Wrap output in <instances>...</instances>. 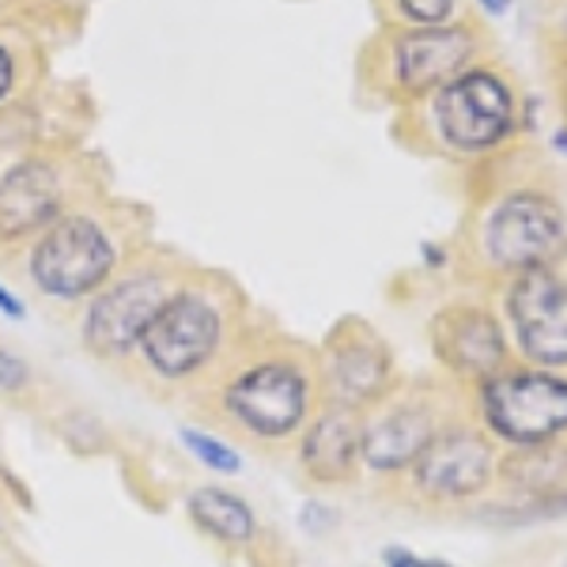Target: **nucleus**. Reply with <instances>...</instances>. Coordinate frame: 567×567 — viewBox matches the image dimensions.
Segmentation results:
<instances>
[{"label":"nucleus","mask_w":567,"mask_h":567,"mask_svg":"<svg viewBox=\"0 0 567 567\" xmlns=\"http://www.w3.org/2000/svg\"><path fill=\"white\" fill-rule=\"evenodd\" d=\"M432 122L439 141L458 155L496 152L518 122L511 80L492 65H473L432 99Z\"/></svg>","instance_id":"nucleus-1"},{"label":"nucleus","mask_w":567,"mask_h":567,"mask_svg":"<svg viewBox=\"0 0 567 567\" xmlns=\"http://www.w3.org/2000/svg\"><path fill=\"white\" fill-rule=\"evenodd\" d=\"M114 243L95 219L61 216L45 227L31 254V277L53 299H80L103 288L114 269Z\"/></svg>","instance_id":"nucleus-2"},{"label":"nucleus","mask_w":567,"mask_h":567,"mask_svg":"<svg viewBox=\"0 0 567 567\" xmlns=\"http://www.w3.org/2000/svg\"><path fill=\"white\" fill-rule=\"evenodd\" d=\"M224 337V318L200 291H171L141 337V352L163 379H186L213 363Z\"/></svg>","instance_id":"nucleus-3"},{"label":"nucleus","mask_w":567,"mask_h":567,"mask_svg":"<svg viewBox=\"0 0 567 567\" xmlns=\"http://www.w3.org/2000/svg\"><path fill=\"white\" fill-rule=\"evenodd\" d=\"M481 53V34L470 23L405 27L390 39L386 65L398 95H435L443 84L473 69Z\"/></svg>","instance_id":"nucleus-4"},{"label":"nucleus","mask_w":567,"mask_h":567,"mask_svg":"<svg viewBox=\"0 0 567 567\" xmlns=\"http://www.w3.org/2000/svg\"><path fill=\"white\" fill-rule=\"evenodd\" d=\"M484 246L499 269H548L567 250L564 213L542 194H511L492 208L488 224H484Z\"/></svg>","instance_id":"nucleus-5"},{"label":"nucleus","mask_w":567,"mask_h":567,"mask_svg":"<svg viewBox=\"0 0 567 567\" xmlns=\"http://www.w3.org/2000/svg\"><path fill=\"white\" fill-rule=\"evenodd\" d=\"M481 405L503 439L537 446L567 427V382L542 371H515L484 382Z\"/></svg>","instance_id":"nucleus-6"},{"label":"nucleus","mask_w":567,"mask_h":567,"mask_svg":"<svg viewBox=\"0 0 567 567\" xmlns=\"http://www.w3.org/2000/svg\"><path fill=\"white\" fill-rule=\"evenodd\" d=\"M224 405L254 435L280 439L303 424L310 405V382L296 363L265 360L235 374L231 386L224 390Z\"/></svg>","instance_id":"nucleus-7"},{"label":"nucleus","mask_w":567,"mask_h":567,"mask_svg":"<svg viewBox=\"0 0 567 567\" xmlns=\"http://www.w3.org/2000/svg\"><path fill=\"white\" fill-rule=\"evenodd\" d=\"M507 315L518 344L545 368L567 363V284L548 269L518 272L507 291Z\"/></svg>","instance_id":"nucleus-8"},{"label":"nucleus","mask_w":567,"mask_h":567,"mask_svg":"<svg viewBox=\"0 0 567 567\" xmlns=\"http://www.w3.org/2000/svg\"><path fill=\"white\" fill-rule=\"evenodd\" d=\"M163 299H167V291L155 277H125L122 284L106 288L103 296H95L84 318L87 349L103 355V360L136 352Z\"/></svg>","instance_id":"nucleus-9"},{"label":"nucleus","mask_w":567,"mask_h":567,"mask_svg":"<svg viewBox=\"0 0 567 567\" xmlns=\"http://www.w3.org/2000/svg\"><path fill=\"white\" fill-rule=\"evenodd\" d=\"M61 175L45 159H23L0 175V243H23L61 219Z\"/></svg>","instance_id":"nucleus-10"},{"label":"nucleus","mask_w":567,"mask_h":567,"mask_svg":"<svg viewBox=\"0 0 567 567\" xmlns=\"http://www.w3.org/2000/svg\"><path fill=\"white\" fill-rule=\"evenodd\" d=\"M492 477L488 443L473 432H443L432 435L424 454L413 462V481L420 492L439 499H458L481 492Z\"/></svg>","instance_id":"nucleus-11"},{"label":"nucleus","mask_w":567,"mask_h":567,"mask_svg":"<svg viewBox=\"0 0 567 567\" xmlns=\"http://www.w3.org/2000/svg\"><path fill=\"white\" fill-rule=\"evenodd\" d=\"M432 344L446 368L473 374V379H492L499 371L503 355H507L499 326L477 307L443 310L432 322Z\"/></svg>","instance_id":"nucleus-12"},{"label":"nucleus","mask_w":567,"mask_h":567,"mask_svg":"<svg viewBox=\"0 0 567 567\" xmlns=\"http://www.w3.org/2000/svg\"><path fill=\"white\" fill-rule=\"evenodd\" d=\"M390 386V360L386 349L363 329V333H349L333 344L329 355V393L337 405L363 409L379 401Z\"/></svg>","instance_id":"nucleus-13"},{"label":"nucleus","mask_w":567,"mask_h":567,"mask_svg":"<svg viewBox=\"0 0 567 567\" xmlns=\"http://www.w3.org/2000/svg\"><path fill=\"white\" fill-rule=\"evenodd\" d=\"M360 446H363V420L355 416V409L333 405L310 424L299 462H303V470L315 481L333 484L352 477L355 462H360Z\"/></svg>","instance_id":"nucleus-14"},{"label":"nucleus","mask_w":567,"mask_h":567,"mask_svg":"<svg viewBox=\"0 0 567 567\" xmlns=\"http://www.w3.org/2000/svg\"><path fill=\"white\" fill-rule=\"evenodd\" d=\"M432 416L427 409L416 405H401L386 413L374 424H363V446H360V458L379 473L390 470H405L413 465L424 446L432 443Z\"/></svg>","instance_id":"nucleus-15"},{"label":"nucleus","mask_w":567,"mask_h":567,"mask_svg":"<svg viewBox=\"0 0 567 567\" xmlns=\"http://www.w3.org/2000/svg\"><path fill=\"white\" fill-rule=\"evenodd\" d=\"M189 518L197 523V529H205L208 537L227 545H246L254 537V511L246 507V499H239L227 488H197L189 496Z\"/></svg>","instance_id":"nucleus-16"},{"label":"nucleus","mask_w":567,"mask_h":567,"mask_svg":"<svg viewBox=\"0 0 567 567\" xmlns=\"http://www.w3.org/2000/svg\"><path fill=\"white\" fill-rule=\"evenodd\" d=\"M503 481H507L511 488L529 492V496L556 499L567 484V451L548 446V443L526 446V451H518L515 458L503 462Z\"/></svg>","instance_id":"nucleus-17"},{"label":"nucleus","mask_w":567,"mask_h":567,"mask_svg":"<svg viewBox=\"0 0 567 567\" xmlns=\"http://www.w3.org/2000/svg\"><path fill=\"white\" fill-rule=\"evenodd\" d=\"M182 443L189 446V454H194L197 462H205L213 473H239L243 470V458L231 451L227 443H219V439L205 435V432H194V427H182Z\"/></svg>","instance_id":"nucleus-18"},{"label":"nucleus","mask_w":567,"mask_h":567,"mask_svg":"<svg viewBox=\"0 0 567 567\" xmlns=\"http://www.w3.org/2000/svg\"><path fill=\"white\" fill-rule=\"evenodd\" d=\"M393 8L409 27H439L451 23L458 0H393Z\"/></svg>","instance_id":"nucleus-19"},{"label":"nucleus","mask_w":567,"mask_h":567,"mask_svg":"<svg viewBox=\"0 0 567 567\" xmlns=\"http://www.w3.org/2000/svg\"><path fill=\"white\" fill-rule=\"evenodd\" d=\"M31 379V368L12 352H0V390H23Z\"/></svg>","instance_id":"nucleus-20"},{"label":"nucleus","mask_w":567,"mask_h":567,"mask_svg":"<svg viewBox=\"0 0 567 567\" xmlns=\"http://www.w3.org/2000/svg\"><path fill=\"white\" fill-rule=\"evenodd\" d=\"M542 16H545V31L553 34V42L567 45V0H545Z\"/></svg>","instance_id":"nucleus-21"},{"label":"nucleus","mask_w":567,"mask_h":567,"mask_svg":"<svg viewBox=\"0 0 567 567\" xmlns=\"http://www.w3.org/2000/svg\"><path fill=\"white\" fill-rule=\"evenodd\" d=\"M16 84H20V65H16V53L0 42V103L12 95Z\"/></svg>","instance_id":"nucleus-22"},{"label":"nucleus","mask_w":567,"mask_h":567,"mask_svg":"<svg viewBox=\"0 0 567 567\" xmlns=\"http://www.w3.org/2000/svg\"><path fill=\"white\" fill-rule=\"evenodd\" d=\"M386 567H451V564L424 560V556L409 553V548H386Z\"/></svg>","instance_id":"nucleus-23"},{"label":"nucleus","mask_w":567,"mask_h":567,"mask_svg":"<svg viewBox=\"0 0 567 567\" xmlns=\"http://www.w3.org/2000/svg\"><path fill=\"white\" fill-rule=\"evenodd\" d=\"M0 315H8V318H23L27 315V307L4 288V284H0Z\"/></svg>","instance_id":"nucleus-24"},{"label":"nucleus","mask_w":567,"mask_h":567,"mask_svg":"<svg viewBox=\"0 0 567 567\" xmlns=\"http://www.w3.org/2000/svg\"><path fill=\"white\" fill-rule=\"evenodd\" d=\"M481 8H484L488 16H503V12L511 8V0H481Z\"/></svg>","instance_id":"nucleus-25"}]
</instances>
